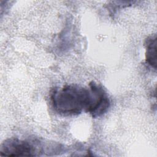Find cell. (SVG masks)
I'll return each instance as SVG.
<instances>
[{"label": "cell", "mask_w": 157, "mask_h": 157, "mask_svg": "<svg viewBox=\"0 0 157 157\" xmlns=\"http://www.w3.org/2000/svg\"><path fill=\"white\" fill-rule=\"evenodd\" d=\"M50 100L54 110L64 116L77 115L83 111L86 112L90 102L89 87L78 85H66L61 88H53Z\"/></svg>", "instance_id": "obj_1"}, {"label": "cell", "mask_w": 157, "mask_h": 157, "mask_svg": "<svg viewBox=\"0 0 157 157\" xmlns=\"http://www.w3.org/2000/svg\"><path fill=\"white\" fill-rule=\"evenodd\" d=\"M90 91V103L86 111L93 118H97L107 112L110 105L108 94L103 87L96 83L91 82L88 84Z\"/></svg>", "instance_id": "obj_2"}, {"label": "cell", "mask_w": 157, "mask_h": 157, "mask_svg": "<svg viewBox=\"0 0 157 157\" xmlns=\"http://www.w3.org/2000/svg\"><path fill=\"white\" fill-rule=\"evenodd\" d=\"M0 152L1 156H33L36 155V148L29 141L12 138L2 144Z\"/></svg>", "instance_id": "obj_3"}, {"label": "cell", "mask_w": 157, "mask_h": 157, "mask_svg": "<svg viewBox=\"0 0 157 157\" xmlns=\"http://www.w3.org/2000/svg\"><path fill=\"white\" fill-rule=\"evenodd\" d=\"M145 62L147 64L156 69V36L152 34L145 40Z\"/></svg>", "instance_id": "obj_4"}]
</instances>
